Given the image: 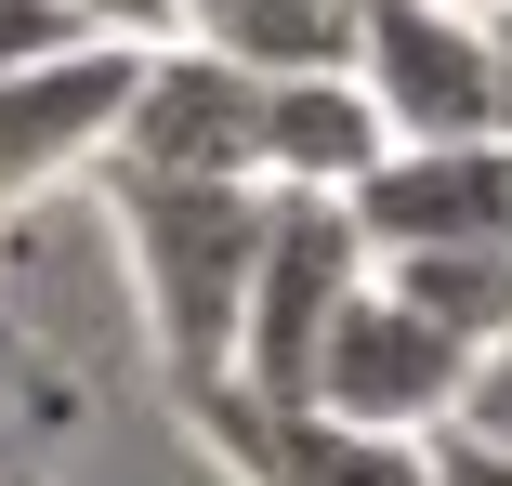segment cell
I'll return each instance as SVG.
<instances>
[{
	"label": "cell",
	"instance_id": "cell-1",
	"mask_svg": "<svg viewBox=\"0 0 512 486\" xmlns=\"http://www.w3.org/2000/svg\"><path fill=\"white\" fill-rule=\"evenodd\" d=\"M92 224H106L119 276H132V316L158 342L171 408L211 395L237 368V303H250V250H263V184H171V171H106L92 158Z\"/></svg>",
	"mask_w": 512,
	"mask_h": 486
},
{
	"label": "cell",
	"instance_id": "cell-2",
	"mask_svg": "<svg viewBox=\"0 0 512 486\" xmlns=\"http://www.w3.org/2000/svg\"><path fill=\"white\" fill-rule=\"evenodd\" d=\"M355 92L394 145H473L499 132V40L473 0H355Z\"/></svg>",
	"mask_w": 512,
	"mask_h": 486
},
{
	"label": "cell",
	"instance_id": "cell-3",
	"mask_svg": "<svg viewBox=\"0 0 512 486\" xmlns=\"http://www.w3.org/2000/svg\"><path fill=\"white\" fill-rule=\"evenodd\" d=\"M368 289V237L342 198H276L263 184V250H250V303H237V395H289L316 329Z\"/></svg>",
	"mask_w": 512,
	"mask_h": 486
},
{
	"label": "cell",
	"instance_id": "cell-4",
	"mask_svg": "<svg viewBox=\"0 0 512 486\" xmlns=\"http://www.w3.org/2000/svg\"><path fill=\"white\" fill-rule=\"evenodd\" d=\"M460 342H434L421 316L394 303V289L368 276L355 303L316 329V355H302V381H289V408H316V421H355V434H447V408H460Z\"/></svg>",
	"mask_w": 512,
	"mask_h": 486
},
{
	"label": "cell",
	"instance_id": "cell-5",
	"mask_svg": "<svg viewBox=\"0 0 512 486\" xmlns=\"http://www.w3.org/2000/svg\"><path fill=\"white\" fill-rule=\"evenodd\" d=\"M106 171H171V184H263V79L211 53H132V106L106 132Z\"/></svg>",
	"mask_w": 512,
	"mask_h": 486
},
{
	"label": "cell",
	"instance_id": "cell-6",
	"mask_svg": "<svg viewBox=\"0 0 512 486\" xmlns=\"http://www.w3.org/2000/svg\"><path fill=\"white\" fill-rule=\"evenodd\" d=\"M119 106H132V53H106V40L0 79V224L40 211V198H79L106 132H119Z\"/></svg>",
	"mask_w": 512,
	"mask_h": 486
},
{
	"label": "cell",
	"instance_id": "cell-7",
	"mask_svg": "<svg viewBox=\"0 0 512 486\" xmlns=\"http://www.w3.org/2000/svg\"><path fill=\"white\" fill-rule=\"evenodd\" d=\"M184 434L237 486H421V447L407 434H355V421H316L289 395H237V381L184 395Z\"/></svg>",
	"mask_w": 512,
	"mask_h": 486
},
{
	"label": "cell",
	"instance_id": "cell-8",
	"mask_svg": "<svg viewBox=\"0 0 512 486\" xmlns=\"http://www.w3.org/2000/svg\"><path fill=\"white\" fill-rule=\"evenodd\" d=\"M342 211H355L368 263L381 250H512V145L499 132H473V145H394Z\"/></svg>",
	"mask_w": 512,
	"mask_h": 486
},
{
	"label": "cell",
	"instance_id": "cell-9",
	"mask_svg": "<svg viewBox=\"0 0 512 486\" xmlns=\"http://www.w3.org/2000/svg\"><path fill=\"white\" fill-rule=\"evenodd\" d=\"M381 158H394V132H381V106L355 92V66L263 79V184H276V198H355Z\"/></svg>",
	"mask_w": 512,
	"mask_h": 486
},
{
	"label": "cell",
	"instance_id": "cell-10",
	"mask_svg": "<svg viewBox=\"0 0 512 486\" xmlns=\"http://www.w3.org/2000/svg\"><path fill=\"white\" fill-rule=\"evenodd\" d=\"M171 40L250 79H302L355 53V0H171Z\"/></svg>",
	"mask_w": 512,
	"mask_h": 486
},
{
	"label": "cell",
	"instance_id": "cell-11",
	"mask_svg": "<svg viewBox=\"0 0 512 486\" xmlns=\"http://www.w3.org/2000/svg\"><path fill=\"white\" fill-rule=\"evenodd\" d=\"M368 276H381L434 342H460V355H486V342L512 329V250H381Z\"/></svg>",
	"mask_w": 512,
	"mask_h": 486
},
{
	"label": "cell",
	"instance_id": "cell-12",
	"mask_svg": "<svg viewBox=\"0 0 512 486\" xmlns=\"http://www.w3.org/2000/svg\"><path fill=\"white\" fill-rule=\"evenodd\" d=\"M66 421H79V368H53V355H27L0 329V486H53Z\"/></svg>",
	"mask_w": 512,
	"mask_h": 486
},
{
	"label": "cell",
	"instance_id": "cell-13",
	"mask_svg": "<svg viewBox=\"0 0 512 486\" xmlns=\"http://www.w3.org/2000/svg\"><path fill=\"white\" fill-rule=\"evenodd\" d=\"M447 421H460L473 447H512V329H499V342L460 368V408H447Z\"/></svg>",
	"mask_w": 512,
	"mask_h": 486
},
{
	"label": "cell",
	"instance_id": "cell-14",
	"mask_svg": "<svg viewBox=\"0 0 512 486\" xmlns=\"http://www.w3.org/2000/svg\"><path fill=\"white\" fill-rule=\"evenodd\" d=\"M53 14L106 53H171V0H53Z\"/></svg>",
	"mask_w": 512,
	"mask_h": 486
},
{
	"label": "cell",
	"instance_id": "cell-15",
	"mask_svg": "<svg viewBox=\"0 0 512 486\" xmlns=\"http://www.w3.org/2000/svg\"><path fill=\"white\" fill-rule=\"evenodd\" d=\"M53 53H79V27L53 14V0H0V79H14V66H53Z\"/></svg>",
	"mask_w": 512,
	"mask_h": 486
},
{
	"label": "cell",
	"instance_id": "cell-16",
	"mask_svg": "<svg viewBox=\"0 0 512 486\" xmlns=\"http://www.w3.org/2000/svg\"><path fill=\"white\" fill-rule=\"evenodd\" d=\"M421 486H512V447H473L447 421V434H421Z\"/></svg>",
	"mask_w": 512,
	"mask_h": 486
},
{
	"label": "cell",
	"instance_id": "cell-17",
	"mask_svg": "<svg viewBox=\"0 0 512 486\" xmlns=\"http://www.w3.org/2000/svg\"><path fill=\"white\" fill-rule=\"evenodd\" d=\"M486 40H499V145H512V14H486Z\"/></svg>",
	"mask_w": 512,
	"mask_h": 486
},
{
	"label": "cell",
	"instance_id": "cell-18",
	"mask_svg": "<svg viewBox=\"0 0 512 486\" xmlns=\"http://www.w3.org/2000/svg\"><path fill=\"white\" fill-rule=\"evenodd\" d=\"M473 14H512V0H473Z\"/></svg>",
	"mask_w": 512,
	"mask_h": 486
}]
</instances>
